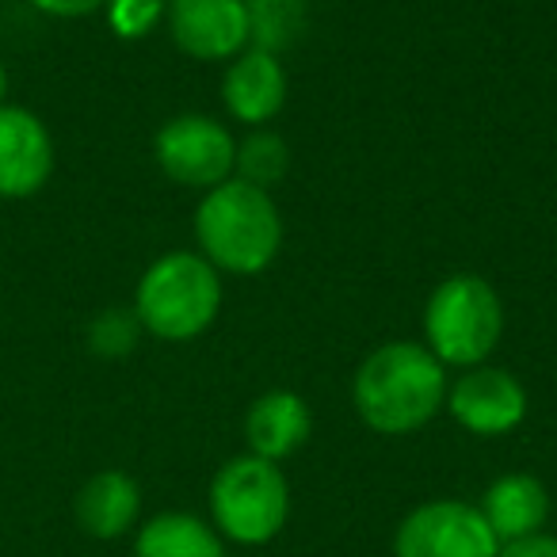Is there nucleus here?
Wrapping results in <instances>:
<instances>
[{"label":"nucleus","instance_id":"1","mask_svg":"<svg viewBox=\"0 0 557 557\" xmlns=\"http://www.w3.org/2000/svg\"><path fill=\"white\" fill-rule=\"evenodd\" d=\"M351 401L371 432L412 435L447 409V367L412 341H389L359 363Z\"/></svg>","mask_w":557,"mask_h":557},{"label":"nucleus","instance_id":"2","mask_svg":"<svg viewBox=\"0 0 557 557\" xmlns=\"http://www.w3.org/2000/svg\"><path fill=\"white\" fill-rule=\"evenodd\" d=\"M195 240L218 275H260L283 248V214L271 191L233 176L202 195L195 210Z\"/></svg>","mask_w":557,"mask_h":557},{"label":"nucleus","instance_id":"3","mask_svg":"<svg viewBox=\"0 0 557 557\" xmlns=\"http://www.w3.org/2000/svg\"><path fill=\"white\" fill-rule=\"evenodd\" d=\"M222 310V275L199 252H164L141 271L134 313L157 341L184 344L202 336Z\"/></svg>","mask_w":557,"mask_h":557},{"label":"nucleus","instance_id":"4","mask_svg":"<svg viewBox=\"0 0 557 557\" xmlns=\"http://www.w3.org/2000/svg\"><path fill=\"white\" fill-rule=\"evenodd\" d=\"M504 336V306L493 283L481 275H450L432 290L424 306V348L443 367H470L488 363Z\"/></svg>","mask_w":557,"mask_h":557},{"label":"nucleus","instance_id":"5","mask_svg":"<svg viewBox=\"0 0 557 557\" xmlns=\"http://www.w3.org/2000/svg\"><path fill=\"white\" fill-rule=\"evenodd\" d=\"M290 519V485L278 462L237 455L210 481V523L233 546H268Z\"/></svg>","mask_w":557,"mask_h":557},{"label":"nucleus","instance_id":"6","mask_svg":"<svg viewBox=\"0 0 557 557\" xmlns=\"http://www.w3.org/2000/svg\"><path fill=\"white\" fill-rule=\"evenodd\" d=\"M496 549L478 504L455 496L417 504L394 531V557H496Z\"/></svg>","mask_w":557,"mask_h":557},{"label":"nucleus","instance_id":"7","mask_svg":"<svg viewBox=\"0 0 557 557\" xmlns=\"http://www.w3.org/2000/svg\"><path fill=\"white\" fill-rule=\"evenodd\" d=\"M153 157L172 184L210 191L233 180L237 138L230 134V126L210 115H176L157 131Z\"/></svg>","mask_w":557,"mask_h":557},{"label":"nucleus","instance_id":"8","mask_svg":"<svg viewBox=\"0 0 557 557\" xmlns=\"http://www.w3.org/2000/svg\"><path fill=\"white\" fill-rule=\"evenodd\" d=\"M447 409L470 435L496 440L527 420V389L511 371L481 363L458 374L455 386H447Z\"/></svg>","mask_w":557,"mask_h":557},{"label":"nucleus","instance_id":"9","mask_svg":"<svg viewBox=\"0 0 557 557\" xmlns=\"http://www.w3.org/2000/svg\"><path fill=\"white\" fill-rule=\"evenodd\" d=\"M169 35L195 62H225L248 50L245 0H169Z\"/></svg>","mask_w":557,"mask_h":557},{"label":"nucleus","instance_id":"10","mask_svg":"<svg viewBox=\"0 0 557 557\" xmlns=\"http://www.w3.org/2000/svg\"><path fill=\"white\" fill-rule=\"evenodd\" d=\"M54 176V138L35 111L0 103V199H27Z\"/></svg>","mask_w":557,"mask_h":557},{"label":"nucleus","instance_id":"11","mask_svg":"<svg viewBox=\"0 0 557 557\" xmlns=\"http://www.w3.org/2000/svg\"><path fill=\"white\" fill-rule=\"evenodd\" d=\"M222 103L237 123L268 126L287 103V70L268 50H240L222 77Z\"/></svg>","mask_w":557,"mask_h":557},{"label":"nucleus","instance_id":"12","mask_svg":"<svg viewBox=\"0 0 557 557\" xmlns=\"http://www.w3.org/2000/svg\"><path fill=\"white\" fill-rule=\"evenodd\" d=\"M313 432V412L295 389H268L245 412V443L248 455L283 462L298 455Z\"/></svg>","mask_w":557,"mask_h":557},{"label":"nucleus","instance_id":"13","mask_svg":"<svg viewBox=\"0 0 557 557\" xmlns=\"http://www.w3.org/2000/svg\"><path fill=\"white\" fill-rule=\"evenodd\" d=\"M73 516L77 527L88 539L115 542L131 534L141 519V488L131 473L123 470H100L81 485L77 500H73Z\"/></svg>","mask_w":557,"mask_h":557},{"label":"nucleus","instance_id":"14","mask_svg":"<svg viewBox=\"0 0 557 557\" xmlns=\"http://www.w3.org/2000/svg\"><path fill=\"white\" fill-rule=\"evenodd\" d=\"M481 516L496 542L527 539V534L546 531L549 519V493L534 473H504L481 496Z\"/></svg>","mask_w":557,"mask_h":557},{"label":"nucleus","instance_id":"15","mask_svg":"<svg viewBox=\"0 0 557 557\" xmlns=\"http://www.w3.org/2000/svg\"><path fill=\"white\" fill-rule=\"evenodd\" d=\"M134 557H225V539L191 511H161L138 527Z\"/></svg>","mask_w":557,"mask_h":557},{"label":"nucleus","instance_id":"16","mask_svg":"<svg viewBox=\"0 0 557 557\" xmlns=\"http://www.w3.org/2000/svg\"><path fill=\"white\" fill-rule=\"evenodd\" d=\"M248 12V47L283 54L306 32V0H245Z\"/></svg>","mask_w":557,"mask_h":557},{"label":"nucleus","instance_id":"17","mask_svg":"<svg viewBox=\"0 0 557 557\" xmlns=\"http://www.w3.org/2000/svg\"><path fill=\"white\" fill-rule=\"evenodd\" d=\"M290 169V149L275 131H252L245 141H237V161H233V176L245 184L271 191Z\"/></svg>","mask_w":557,"mask_h":557},{"label":"nucleus","instance_id":"18","mask_svg":"<svg viewBox=\"0 0 557 557\" xmlns=\"http://www.w3.org/2000/svg\"><path fill=\"white\" fill-rule=\"evenodd\" d=\"M141 333H146V329H141L134 306L131 310L111 306V310L96 313L92 325H88V348H92L100 359H126L134 348H138Z\"/></svg>","mask_w":557,"mask_h":557},{"label":"nucleus","instance_id":"19","mask_svg":"<svg viewBox=\"0 0 557 557\" xmlns=\"http://www.w3.org/2000/svg\"><path fill=\"white\" fill-rule=\"evenodd\" d=\"M108 24L119 39H146L161 27V20L169 16V0H108L103 4Z\"/></svg>","mask_w":557,"mask_h":557},{"label":"nucleus","instance_id":"20","mask_svg":"<svg viewBox=\"0 0 557 557\" xmlns=\"http://www.w3.org/2000/svg\"><path fill=\"white\" fill-rule=\"evenodd\" d=\"M496 557H557V534H527V539H511L500 542Z\"/></svg>","mask_w":557,"mask_h":557},{"label":"nucleus","instance_id":"21","mask_svg":"<svg viewBox=\"0 0 557 557\" xmlns=\"http://www.w3.org/2000/svg\"><path fill=\"white\" fill-rule=\"evenodd\" d=\"M32 9H39L42 16H54V20H81V16H92L100 12L108 0H27Z\"/></svg>","mask_w":557,"mask_h":557},{"label":"nucleus","instance_id":"22","mask_svg":"<svg viewBox=\"0 0 557 557\" xmlns=\"http://www.w3.org/2000/svg\"><path fill=\"white\" fill-rule=\"evenodd\" d=\"M4 96H9V70L0 62V103H4Z\"/></svg>","mask_w":557,"mask_h":557}]
</instances>
